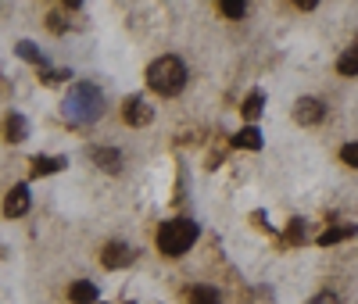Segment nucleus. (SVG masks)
I'll return each mask as SVG.
<instances>
[{"label":"nucleus","instance_id":"1","mask_svg":"<svg viewBox=\"0 0 358 304\" xmlns=\"http://www.w3.org/2000/svg\"><path fill=\"white\" fill-rule=\"evenodd\" d=\"M147 86H151L155 94H162V97H176L179 89L187 86V65L179 57H172V54L151 61V68H147Z\"/></svg>","mask_w":358,"mask_h":304},{"label":"nucleus","instance_id":"2","mask_svg":"<svg viewBox=\"0 0 358 304\" xmlns=\"http://www.w3.org/2000/svg\"><path fill=\"white\" fill-rule=\"evenodd\" d=\"M101 115V94L90 82H79L72 86V94L65 97V118L72 126H90Z\"/></svg>","mask_w":358,"mask_h":304},{"label":"nucleus","instance_id":"3","mask_svg":"<svg viewBox=\"0 0 358 304\" xmlns=\"http://www.w3.org/2000/svg\"><path fill=\"white\" fill-rule=\"evenodd\" d=\"M194 240H197V226L187 222V219H169L162 222L158 229V251H165L169 258H179L183 251L194 247Z\"/></svg>","mask_w":358,"mask_h":304},{"label":"nucleus","instance_id":"4","mask_svg":"<svg viewBox=\"0 0 358 304\" xmlns=\"http://www.w3.org/2000/svg\"><path fill=\"white\" fill-rule=\"evenodd\" d=\"M133 258H136L133 247H129V243H118V240H111L108 247L101 251V265H104V268H126Z\"/></svg>","mask_w":358,"mask_h":304},{"label":"nucleus","instance_id":"5","mask_svg":"<svg viewBox=\"0 0 358 304\" xmlns=\"http://www.w3.org/2000/svg\"><path fill=\"white\" fill-rule=\"evenodd\" d=\"M122 118L129 122V126H147V122L155 118V111L147 108L143 97H126V101H122Z\"/></svg>","mask_w":358,"mask_h":304},{"label":"nucleus","instance_id":"6","mask_svg":"<svg viewBox=\"0 0 358 304\" xmlns=\"http://www.w3.org/2000/svg\"><path fill=\"white\" fill-rule=\"evenodd\" d=\"M322 115H326V108L315 97H301L294 104V118L301 122V126H315V122H322Z\"/></svg>","mask_w":358,"mask_h":304},{"label":"nucleus","instance_id":"7","mask_svg":"<svg viewBox=\"0 0 358 304\" xmlns=\"http://www.w3.org/2000/svg\"><path fill=\"white\" fill-rule=\"evenodd\" d=\"M4 211H8L11 219L25 215V211H29V187H11L8 190V201H4Z\"/></svg>","mask_w":358,"mask_h":304},{"label":"nucleus","instance_id":"8","mask_svg":"<svg viewBox=\"0 0 358 304\" xmlns=\"http://www.w3.org/2000/svg\"><path fill=\"white\" fill-rule=\"evenodd\" d=\"M355 233H358V226H351V222H337V226H330V229H322V233H319V247H330V243L351 240Z\"/></svg>","mask_w":358,"mask_h":304},{"label":"nucleus","instance_id":"9","mask_svg":"<svg viewBox=\"0 0 358 304\" xmlns=\"http://www.w3.org/2000/svg\"><path fill=\"white\" fill-rule=\"evenodd\" d=\"M90 158H94L97 168H104V172H118V168H122V154L111 150V147H94V150H90Z\"/></svg>","mask_w":358,"mask_h":304},{"label":"nucleus","instance_id":"10","mask_svg":"<svg viewBox=\"0 0 358 304\" xmlns=\"http://www.w3.org/2000/svg\"><path fill=\"white\" fill-rule=\"evenodd\" d=\"M69 297H72L76 304H97V297H101V294H97V287L90 283V280H76V283H72V290H69Z\"/></svg>","mask_w":358,"mask_h":304},{"label":"nucleus","instance_id":"11","mask_svg":"<svg viewBox=\"0 0 358 304\" xmlns=\"http://www.w3.org/2000/svg\"><path fill=\"white\" fill-rule=\"evenodd\" d=\"M69 161L65 158H43V154H36L33 158V175H54V172H62Z\"/></svg>","mask_w":358,"mask_h":304},{"label":"nucleus","instance_id":"12","mask_svg":"<svg viewBox=\"0 0 358 304\" xmlns=\"http://www.w3.org/2000/svg\"><path fill=\"white\" fill-rule=\"evenodd\" d=\"M233 143H236V147H248V150H262V133H258L255 126H244L241 133L233 136Z\"/></svg>","mask_w":358,"mask_h":304},{"label":"nucleus","instance_id":"13","mask_svg":"<svg viewBox=\"0 0 358 304\" xmlns=\"http://www.w3.org/2000/svg\"><path fill=\"white\" fill-rule=\"evenodd\" d=\"M15 50H18V57L33 61V65H40V68H47V61H43V54L36 50V43H29V40H18V43H15Z\"/></svg>","mask_w":358,"mask_h":304},{"label":"nucleus","instance_id":"14","mask_svg":"<svg viewBox=\"0 0 358 304\" xmlns=\"http://www.w3.org/2000/svg\"><path fill=\"white\" fill-rule=\"evenodd\" d=\"M25 133H29V122H25L22 115H11V118H8V140H11V143H22Z\"/></svg>","mask_w":358,"mask_h":304},{"label":"nucleus","instance_id":"15","mask_svg":"<svg viewBox=\"0 0 358 304\" xmlns=\"http://www.w3.org/2000/svg\"><path fill=\"white\" fill-rule=\"evenodd\" d=\"M190 304H222V301H219L215 287H194L190 290Z\"/></svg>","mask_w":358,"mask_h":304},{"label":"nucleus","instance_id":"16","mask_svg":"<svg viewBox=\"0 0 358 304\" xmlns=\"http://www.w3.org/2000/svg\"><path fill=\"white\" fill-rule=\"evenodd\" d=\"M219 11L226 18H244L248 15V4H244V0H219Z\"/></svg>","mask_w":358,"mask_h":304},{"label":"nucleus","instance_id":"17","mask_svg":"<svg viewBox=\"0 0 358 304\" xmlns=\"http://www.w3.org/2000/svg\"><path fill=\"white\" fill-rule=\"evenodd\" d=\"M337 72L341 75H358V54L355 50H348V54L337 57Z\"/></svg>","mask_w":358,"mask_h":304},{"label":"nucleus","instance_id":"18","mask_svg":"<svg viewBox=\"0 0 358 304\" xmlns=\"http://www.w3.org/2000/svg\"><path fill=\"white\" fill-rule=\"evenodd\" d=\"M262 104H265V97H262V94H251V97L241 104V115H244V118H258V115H262Z\"/></svg>","mask_w":358,"mask_h":304},{"label":"nucleus","instance_id":"19","mask_svg":"<svg viewBox=\"0 0 358 304\" xmlns=\"http://www.w3.org/2000/svg\"><path fill=\"white\" fill-rule=\"evenodd\" d=\"M341 161L351 165V168H358V143H344L341 147Z\"/></svg>","mask_w":358,"mask_h":304},{"label":"nucleus","instance_id":"20","mask_svg":"<svg viewBox=\"0 0 358 304\" xmlns=\"http://www.w3.org/2000/svg\"><path fill=\"white\" fill-rule=\"evenodd\" d=\"M40 75H43V82H47V86H54V82H62V79H72V75H69V72H62V68H57V72H47V68H43Z\"/></svg>","mask_w":358,"mask_h":304},{"label":"nucleus","instance_id":"21","mask_svg":"<svg viewBox=\"0 0 358 304\" xmlns=\"http://www.w3.org/2000/svg\"><path fill=\"white\" fill-rule=\"evenodd\" d=\"M297 240H305V222L301 219L290 222V243H297Z\"/></svg>","mask_w":358,"mask_h":304},{"label":"nucleus","instance_id":"22","mask_svg":"<svg viewBox=\"0 0 358 304\" xmlns=\"http://www.w3.org/2000/svg\"><path fill=\"white\" fill-rule=\"evenodd\" d=\"M312 304H341V297L326 290V294H315V297H312Z\"/></svg>","mask_w":358,"mask_h":304},{"label":"nucleus","instance_id":"23","mask_svg":"<svg viewBox=\"0 0 358 304\" xmlns=\"http://www.w3.org/2000/svg\"><path fill=\"white\" fill-rule=\"evenodd\" d=\"M351 50H355V54H358V40H355V47H351Z\"/></svg>","mask_w":358,"mask_h":304}]
</instances>
